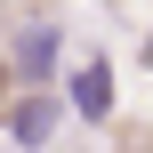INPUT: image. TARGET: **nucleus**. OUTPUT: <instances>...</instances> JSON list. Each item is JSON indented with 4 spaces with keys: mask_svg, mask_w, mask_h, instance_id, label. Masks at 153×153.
Returning a JSON list of instances; mask_svg holds the SVG:
<instances>
[{
    "mask_svg": "<svg viewBox=\"0 0 153 153\" xmlns=\"http://www.w3.org/2000/svg\"><path fill=\"white\" fill-rule=\"evenodd\" d=\"M65 105H73L81 121H105V113H113V65H105V56L73 65V81H65Z\"/></svg>",
    "mask_w": 153,
    "mask_h": 153,
    "instance_id": "nucleus-1",
    "label": "nucleus"
},
{
    "mask_svg": "<svg viewBox=\"0 0 153 153\" xmlns=\"http://www.w3.org/2000/svg\"><path fill=\"white\" fill-rule=\"evenodd\" d=\"M16 73H24L32 89L56 73V32H48V24H24V32H16Z\"/></svg>",
    "mask_w": 153,
    "mask_h": 153,
    "instance_id": "nucleus-2",
    "label": "nucleus"
},
{
    "mask_svg": "<svg viewBox=\"0 0 153 153\" xmlns=\"http://www.w3.org/2000/svg\"><path fill=\"white\" fill-rule=\"evenodd\" d=\"M8 129H16V145H48V129H56V97H24V105L8 113Z\"/></svg>",
    "mask_w": 153,
    "mask_h": 153,
    "instance_id": "nucleus-3",
    "label": "nucleus"
}]
</instances>
